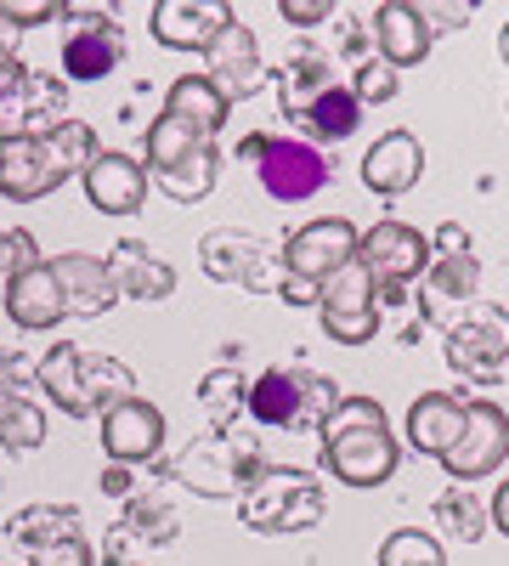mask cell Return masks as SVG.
<instances>
[{"label":"cell","mask_w":509,"mask_h":566,"mask_svg":"<svg viewBox=\"0 0 509 566\" xmlns=\"http://www.w3.org/2000/svg\"><path fill=\"white\" fill-rule=\"evenodd\" d=\"M97 154H103L97 130L79 125V119H63L57 130H45V136L0 142V199L34 205L45 193H57L68 176H85Z\"/></svg>","instance_id":"1"},{"label":"cell","mask_w":509,"mask_h":566,"mask_svg":"<svg viewBox=\"0 0 509 566\" xmlns=\"http://www.w3.org/2000/svg\"><path fill=\"white\" fill-rule=\"evenodd\" d=\"M322 431V464L335 470V482L346 488H380L396 476L402 442L391 437L385 408L374 397H340L335 413L317 424Z\"/></svg>","instance_id":"2"},{"label":"cell","mask_w":509,"mask_h":566,"mask_svg":"<svg viewBox=\"0 0 509 566\" xmlns=\"http://www.w3.org/2000/svg\"><path fill=\"white\" fill-rule=\"evenodd\" d=\"M40 391L52 397L68 419H91V413H108L114 402L136 397V374L119 363V357H91L79 346H52L34 368Z\"/></svg>","instance_id":"3"},{"label":"cell","mask_w":509,"mask_h":566,"mask_svg":"<svg viewBox=\"0 0 509 566\" xmlns=\"http://www.w3.org/2000/svg\"><path fill=\"white\" fill-rule=\"evenodd\" d=\"M165 470L181 488H193L204 499H226V493H244L266 470V459H261V442L250 431L238 437V424H215L210 437H193L188 453L170 459Z\"/></svg>","instance_id":"4"},{"label":"cell","mask_w":509,"mask_h":566,"mask_svg":"<svg viewBox=\"0 0 509 566\" xmlns=\"http://www.w3.org/2000/svg\"><path fill=\"white\" fill-rule=\"evenodd\" d=\"M148 170L159 181V193H170L176 205H199L210 187H215L221 159H215V142L210 136H199V130H188L181 119L159 114L148 125Z\"/></svg>","instance_id":"5"},{"label":"cell","mask_w":509,"mask_h":566,"mask_svg":"<svg viewBox=\"0 0 509 566\" xmlns=\"http://www.w3.org/2000/svg\"><path fill=\"white\" fill-rule=\"evenodd\" d=\"M335 402H340L335 380H322L311 368H266L244 397L250 419L266 424V431H306V424H322L335 413Z\"/></svg>","instance_id":"6"},{"label":"cell","mask_w":509,"mask_h":566,"mask_svg":"<svg viewBox=\"0 0 509 566\" xmlns=\"http://www.w3.org/2000/svg\"><path fill=\"white\" fill-rule=\"evenodd\" d=\"M238 515H244L250 533H266V538L306 533V527L322 522V488H317V476H306V470H272L266 464L250 482Z\"/></svg>","instance_id":"7"},{"label":"cell","mask_w":509,"mask_h":566,"mask_svg":"<svg viewBox=\"0 0 509 566\" xmlns=\"http://www.w3.org/2000/svg\"><path fill=\"white\" fill-rule=\"evenodd\" d=\"M199 266L221 283H244L255 295H284L289 272H284V244H266L255 232L238 227H215L199 239Z\"/></svg>","instance_id":"8"},{"label":"cell","mask_w":509,"mask_h":566,"mask_svg":"<svg viewBox=\"0 0 509 566\" xmlns=\"http://www.w3.org/2000/svg\"><path fill=\"white\" fill-rule=\"evenodd\" d=\"M317 317H322V335L340 340V346H368L380 335V283L368 277V266L351 255L335 277L317 283Z\"/></svg>","instance_id":"9"},{"label":"cell","mask_w":509,"mask_h":566,"mask_svg":"<svg viewBox=\"0 0 509 566\" xmlns=\"http://www.w3.org/2000/svg\"><path fill=\"white\" fill-rule=\"evenodd\" d=\"M447 368L476 386H492L509 368V312L492 301H476L458 323H447Z\"/></svg>","instance_id":"10"},{"label":"cell","mask_w":509,"mask_h":566,"mask_svg":"<svg viewBox=\"0 0 509 566\" xmlns=\"http://www.w3.org/2000/svg\"><path fill=\"white\" fill-rule=\"evenodd\" d=\"M261 176V187L277 205H306L329 187V159H322L306 136H261V154L250 165Z\"/></svg>","instance_id":"11"},{"label":"cell","mask_w":509,"mask_h":566,"mask_svg":"<svg viewBox=\"0 0 509 566\" xmlns=\"http://www.w3.org/2000/svg\"><path fill=\"white\" fill-rule=\"evenodd\" d=\"M357 261L368 266V277L380 283V295H402V283L425 277L431 244H425V232H413L402 221H380V227H368L357 239Z\"/></svg>","instance_id":"12"},{"label":"cell","mask_w":509,"mask_h":566,"mask_svg":"<svg viewBox=\"0 0 509 566\" xmlns=\"http://www.w3.org/2000/svg\"><path fill=\"white\" fill-rule=\"evenodd\" d=\"M357 239L362 232L346 221V216H322V221H306L300 232L284 239V272L306 290H317L322 277H335L351 255H357Z\"/></svg>","instance_id":"13"},{"label":"cell","mask_w":509,"mask_h":566,"mask_svg":"<svg viewBox=\"0 0 509 566\" xmlns=\"http://www.w3.org/2000/svg\"><path fill=\"white\" fill-rule=\"evenodd\" d=\"M63 119H68L63 114V80L18 69L7 85H0V142L45 136V130H57Z\"/></svg>","instance_id":"14"},{"label":"cell","mask_w":509,"mask_h":566,"mask_svg":"<svg viewBox=\"0 0 509 566\" xmlns=\"http://www.w3.org/2000/svg\"><path fill=\"white\" fill-rule=\"evenodd\" d=\"M204 80L221 91V103H226V108H233V103H250L255 91H261V80H266L255 29H244L238 18L226 23V29L210 40V52H204Z\"/></svg>","instance_id":"15"},{"label":"cell","mask_w":509,"mask_h":566,"mask_svg":"<svg viewBox=\"0 0 509 566\" xmlns=\"http://www.w3.org/2000/svg\"><path fill=\"white\" fill-rule=\"evenodd\" d=\"M503 459H509V419H503V408L470 402L465 431H458V442L442 453L447 476H453V482H481V476H492Z\"/></svg>","instance_id":"16"},{"label":"cell","mask_w":509,"mask_h":566,"mask_svg":"<svg viewBox=\"0 0 509 566\" xmlns=\"http://www.w3.org/2000/svg\"><path fill=\"white\" fill-rule=\"evenodd\" d=\"M74 29L63 40V74L68 80H108L125 57V34L108 12H91V7H74L63 12Z\"/></svg>","instance_id":"17"},{"label":"cell","mask_w":509,"mask_h":566,"mask_svg":"<svg viewBox=\"0 0 509 566\" xmlns=\"http://www.w3.org/2000/svg\"><path fill=\"white\" fill-rule=\"evenodd\" d=\"M476 277H481V261L465 244V227H442L436 250H431V266H425V301H420L425 317H442V306H453V301H470Z\"/></svg>","instance_id":"18"},{"label":"cell","mask_w":509,"mask_h":566,"mask_svg":"<svg viewBox=\"0 0 509 566\" xmlns=\"http://www.w3.org/2000/svg\"><path fill=\"white\" fill-rule=\"evenodd\" d=\"M103 448L114 464H153L165 448V413L142 397H125L103 413Z\"/></svg>","instance_id":"19"},{"label":"cell","mask_w":509,"mask_h":566,"mask_svg":"<svg viewBox=\"0 0 509 566\" xmlns=\"http://www.w3.org/2000/svg\"><path fill=\"white\" fill-rule=\"evenodd\" d=\"M233 23L226 0H159L153 7V40L170 52H210V40Z\"/></svg>","instance_id":"20"},{"label":"cell","mask_w":509,"mask_h":566,"mask_svg":"<svg viewBox=\"0 0 509 566\" xmlns=\"http://www.w3.org/2000/svg\"><path fill=\"white\" fill-rule=\"evenodd\" d=\"M420 176H425V148L413 130H385L362 159V181H368V193H380V199H402Z\"/></svg>","instance_id":"21"},{"label":"cell","mask_w":509,"mask_h":566,"mask_svg":"<svg viewBox=\"0 0 509 566\" xmlns=\"http://www.w3.org/2000/svg\"><path fill=\"white\" fill-rule=\"evenodd\" d=\"M85 199L103 216H136L148 199V170L130 154H97L85 170Z\"/></svg>","instance_id":"22"},{"label":"cell","mask_w":509,"mask_h":566,"mask_svg":"<svg viewBox=\"0 0 509 566\" xmlns=\"http://www.w3.org/2000/svg\"><path fill=\"white\" fill-rule=\"evenodd\" d=\"M7 317H12L18 328H57V323L68 317L63 283H57L52 261H40V266L7 277Z\"/></svg>","instance_id":"23"},{"label":"cell","mask_w":509,"mask_h":566,"mask_svg":"<svg viewBox=\"0 0 509 566\" xmlns=\"http://www.w3.org/2000/svg\"><path fill=\"white\" fill-rule=\"evenodd\" d=\"M52 272H57V283H63V306H68L74 317H97V312H108V306L119 301L114 272H108L103 255L74 250V255H57Z\"/></svg>","instance_id":"24"},{"label":"cell","mask_w":509,"mask_h":566,"mask_svg":"<svg viewBox=\"0 0 509 566\" xmlns=\"http://www.w3.org/2000/svg\"><path fill=\"white\" fill-rule=\"evenodd\" d=\"M431 29L420 23V7L413 0H385V7L374 12V45H380V63L391 69H413L431 57Z\"/></svg>","instance_id":"25"},{"label":"cell","mask_w":509,"mask_h":566,"mask_svg":"<svg viewBox=\"0 0 509 566\" xmlns=\"http://www.w3.org/2000/svg\"><path fill=\"white\" fill-rule=\"evenodd\" d=\"M465 413H470L465 397H453V391H425L420 402L407 408V442L420 448V453H431V459H442V453L458 442V431H465Z\"/></svg>","instance_id":"26"},{"label":"cell","mask_w":509,"mask_h":566,"mask_svg":"<svg viewBox=\"0 0 509 566\" xmlns=\"http://www.w3.org/2000/svg\"><path fill=\"white\" fill-rule=\"evenodd\" d=\"M108 272H114V290L130 295V301H165V295L176 290V272H170V266L153 255V244H142V239H125V244L114 250Z\"/></svg>","instance_id":"27"},{"label":"cell","mask_w":509,"mask_h":566,"mask_svg":"<svg viewBox=\"0 0 509 566\" xmlns=\"http://www.w3.org/2000/svg\"><path fill=\"white\" fill-rule=\"evenodd\" d=\"M357 119H362V103L351 97V85H329V91H322V97H311L289 125H300L306 130V142H311V148H317V142H346L351 130H357Z\"/></svg>","instance_id":"28"},{"label":"cell","mask_w":509,"mask_h":566,"mask_svg":"<svg viewBox=\"0 0 509 566\" xmlns=\"http://www.w3.org/2000/svg\"><path fill=\"white\" fill-rule=\"evenodd\" d=\"M165 114H170V119H181L188 130H199V136H210V142H215V130L226 125V103H221V91H215L210 80H199V74H181V80L170 85Z\"/></svg>","instance_id":"29"},{"label":"cell","mask_w":509,"mask_h":566,"mask_svg":"<svg viewBox=\"0 0 509 566\" xmlns=\"http://www.w3.org/2000/svg\"><path fill=\"white\" fill-rule=\"evenodd\" d=\"M7 538L23 544L29 555L45 549V544H63V538H79V510L74 504H29L7 522Z\"/></svg>","instance_id":"30"},{"label":"cell","mask_w":509,"mask_h":566,"mask_svg":"<svg viewBox=\"0 0 509 566\" xmlns=\"http://www.w3.org/2000/svg\"><path fill=\"white\" fill-rule=\"evenodd\" d=\"M176 538V510L153 493H130L125 499V522L114 527L108 549H130V544H170Z\"/></svg>","instance_id":"31"},{"label":"cell","mask_w":509,"mask_h":566,"mask_svg":"<svg viewBox=\"0 0 509 566\" xmlns=\"http://www.w3.org/2000/svg\"><path fill=\"white\" fill-rule=\"evenodd\" d=\"M335 85V69L322 63L317 52H295L289 63H284V74H277V103H284V114L295 119L311 97H322V91Z\"/></svg>","instance_id":"32"},{"label":"cell","mask_w":509,"mask_h":566,"mask_svg":"<svg viewBox=\"0 0 509 566\" xmlns=\"http://www.w3.org/2000/svg\"><path fill=\"white\" fill-rule=\"evenodd\" d=\"M436 522H442V533L476 544V538L487 533V504H481V493H476V488H447V493H442V504H436Z\"/></svg>","instance_id":"33"},{"label":"cell","mask_w":509,"mask_h":566,"mask_svg":"<svg viewBox=\"0 0 509 566\" xmlns=\"http://www.w3.org/2000/svg\"><path fill=\"white\" fill-rule=\"evenodd\" d=\"M0 442H7L12 453L40 448L45 442V413L29 397H7V402H0Z\"/></svg>","instance_id":"34"},{"label":"cell","mask_w":509,"mask_h":566,"mask_svg":"<svg viewBox=\"0 0 509 566\" xmlns=\"http://www.w3.org/2000/svg\"><path fill=\"white\" fill-rule=\"evenodd\" d=\"M244 397H250V386H244L238 368H215V374H204V380H199V402L210 408L215 424H233L238 408H244Z\"/></svg>","instance_id":"35"},{"label":"cell","mask_w":509,"mask_h":566,"mask_svg":"<svg viewBox=\"0 0 509 566\" xmlns=\"http://www.w3.org/2000/svg\"><path fill=\"white\" fill-rule=\"evenodd\" d=\"M380 566H447V555H442V544L425 527H396L380 544Z\"/></svg>","instance_id":"36"},{"label":"cell","mask_w":509,"mask_h":566,"mask_svg":"<svg viewBox=\"0 0 509 566\" xmlns=\"http://www.w3.org/2000/svg\"><path fill=\"white\" fill-rule=\"evenodd\" d=\"M351 97H357V103H391V97H396V69H391V63H362Z\"/></svg>","instance_id":"37"},{"label":"cell","mask_w":509,"mask_h":566,"mask_svg":"<svg viewBox=\"0 0 509 566\" xmlns=\"http://www.w3.org/2000/svg\"><path fill=\"white\" fill-rule=\"evenodd\" d=\"M52 18H63V7H52V0H0V23L12 34L29 23H52Z\"/></svg>","instance_id":"38"},{"label":"cell","mask_w":509,"mask_h":566,"mask_svg":"<svg viewBox=\"0 0 509 566\" xmlns=\"http://www.w3.org/2000/svg\"><path fill=\"white\" fill-rule=\"evenodd\" d=\"M0 266H7V277L12 272H29V266H40V250H34V232H7V239H0Z\"/></svg>","instance_id":"39"},{"label":"cell","mask_w":509,"mask_h":566,"mask_svg":"<svg viewBox=\"0 0 509 566\" xmlns=\"http://www.w3.org/2000/svg\"><path fill=\"white\" fill-rule=\"evenodd\" d=\"M29 566H91V549H85V538H63V544L34 549Z\"/></svg>","instance_id":"40"},{"label":"cell","mask_w":509,"mask_h":566,"mask_svg":"<svg viewBox=\"0 0 509 566\" xmlns=\"http://www.w3.org/2000/svg\"><path fill=\"white\" fill-rule=\"evenodd\" d=\"M476 18V7H436V0H425L420 7V23L436 34V29H458V23H470Z\"/></svg>","instance_id":"41"},{"label":"cell","mask_w":509,"mask_h":566,"mask_svg":"<svg viewBox=\"0 0 509 566\" xmlns=\"http://www.w3.org/2000/svg\"><path fill=\"white\" fill-rule=\"evenodd\" d=\"M23 386H29V363L18 352H0V402L23 397Z\"/></svg>","instance_id":"42"},{"label":"cell","mask_w":509,"mask_h":566,"mask_svg":"<svg viewBox=\"0 0 509 566\" xmlns=\"http://www.w3.org/2000/svg\"><path fill=\"white\" fill-rule=\"evenodd\" d=\"M103 493H114V499H130L136 493V482H130V464H103Z\"/></svg>","instance_id":"43"},{"label":"cell","mask_w":509,"mask_h":566,"mask_svg":"<svg viewBox=\"0 0 509 566\" xmlns=\"http://www.w3.org/2000/svg\"><path fill=\"white\" fill-rule=\"evenodd\" d=\"M277 12H284V23H322L329 18V7H317V0H284Z\"/></svg>","instance_id":"44"},{"label":"cell","mask_w":509,"mask_h":566,"mask_svg":"<svg viewBox=\"0 0 509 566\" xmlns=\"http://www.w3.org/2000/svg\"><path fill=\"white\" fill-rule=\"evenodd\" d=\"M487 515H492V522H498V533L509 538V482L492 493V504H487Z\"/></svg>","instance_id":"45"},{"label":"cell","mask_w":509,"mask_h":566,"mask_svg":"<svg viewBox=\"0 0 509 566\" xmlns=\"http://www.w3.org/2000/svg\"><path fill=\"white\" fill-rule=\"evenodd\" d=\"M18 69H23V63H18V52H0V85H7Z\"/></svg>","instance_id":"46"},{"label":"cell","mask_w":509,"mask_h":566,"mask_svg":"<svg viewBox=\"0 0 509 566\" xmlns=\"http://www.w3.org/2000/svg\"><path fill=\"white\" fill-rule=\"evenodd\" d=\"M103 560H108V566H142V560H130V555H125V549H108V555H103Z\"/></svg>","instance_id":"47"},{"label":"cell","mask_w":509,"mask_h":566,"mask_svg":"<svg viewBox=\"0 0 509 566\" xmlns=\"http://www.w3.org/2000/svg\"><path fill=\"white\" fill-rule=\"evenodd\" d=\"M498 57L509 63V23H503V34H498Z\"/></svg>","instance_id":"48"},{"label":"cell","mask_w":509,"mask_h":566,"mask_svg":"<svg viewBox=\"0 0 509 566\" xmlns=\"http://www.w3.org/2000/svg\"><path fill=\"white\" fill-rule=\"evenodd\" d=\"M0 52H12V29L7 23H0Z\"/></svg>","instance_id":"49"},{"label":"cell","mask_w":509,"mask_h":566,"mask_svg":"<svg viewBox=\"0 0 509 566\" xmlns=\"http://www.w3.org/2000/svg\"><path fill=\"white\" fill-rule=\"evenodd\" d=\"M0 239H7V232H0Z\"/></svg>","instance_id":"50"}]
</instances>
